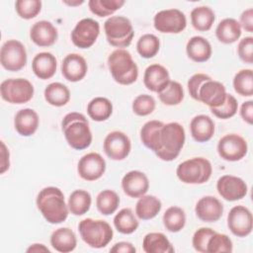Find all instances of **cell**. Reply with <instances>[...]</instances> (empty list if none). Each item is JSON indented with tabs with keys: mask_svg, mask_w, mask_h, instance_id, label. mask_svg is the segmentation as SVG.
Instances as JSON below:
<instances>
[{
	"mask_svg": "<svg viewBox=\"0 0 253 253\" xmlns=\"http://www.w3.org/2000/svg\"><path fill=\"white\" fill-rule=\"evenodd\" d=\"M214 232L215 231L210 227H201L196 230L192 239V244L195 250L198 252L206 253L208 241Z\"/></svg>",
	"mask_w": 253,
	"mask_h": 253,
	"instance_id": "46",
	"label": "cell"
},
{
	"mask_svg": "<svg viewBox=\"0 0 253 253\" xmlns=\"http://www.w3.org/2000/svg\"><path fill=\"white\" fill-rule=\"evenodd\" d=\"M0 62L8 71H19L27 64V50L18 40H8L0 50Z\"/></svg>",
	"mask_w": 253,
	"mask_h": 253,
	"instance_id": "9",
	"label": "cell"
},
{
	"mask_svg": "<svg viewBox=\"0 0 253 253\" xmlns=\"http://www.w3.org/2000/svg\"><path fill=\"white\" fill-rule=\"evenodd\" d=\"M240 116L244 122L249 125L253 124V101L244 102L240 107Z\"/></svg>",
	"mask_w": 253,
	"mask_h": 253,
	"instance_id": "50",
	"label": "cell"
},
{
	"mask_svg": "<svg viewBox=\"0 0 253 253\" xmlns=\"http://www.w3.org/2000/svg\"><path fill=\"white\" fill-rule=\"evenodd\" d=\"M78 230L82 240L92 248L106 247L114 235V231L107 221L89 217L79 222Z\"/></svg>",
	"mask_w": 253,
	"mask_h": 253,
	"instance_id": "5",
	"label": "cell"
},
{
	"mask_svg": "<svg viewBox=\"0 0 253 253\" xmlns=\"http://www.w3.org/2000/svg\"><path fill=\"white\" fill-rule=\"evenodd\" d=\"M169 72L163 65L153 63L146 67L143 75V83L151 92L159 93L169 83Z\"/></svg>",
	"mask_w": 253,
	"mask_h": 253,
	"instance_id": "22",
	"label": "cell"
},
{
	"mask_svg": "<svg viewBox=\"0 0 253 253\" xmlns=\"http://www.w3.org/2000/svg\"><path fill=\"white\" fill-rule=\"evenodd\" d=\"M142 248L146 253H173L171 242L161 232L147 233L142 240Z\"/></svg>",
	"mask_w": 253,
	"mask_h": 253,
	"instance_id": "30",
	"label": "cell"
},
{
	"mask_svg": "<svg viewBox=\"0 0 253 253\" xmlns=\"http://www.w3.org/2000/svg\"><path fill=\"white\" fill-rule=\"evenodd\" d=\"M195 212L205 222H215L222 216L223 205L213 196H205L197 202Z\"/></svg>",
	"mask_w": 253,
	"mask_h": 253,
	"instance_id": "19",
	"label": "cell"
},
{
	"mask_svg": "<svg viewBox=\"0 0 253 253\" xmlns=\"http://www.w3.org/2000/svg\"><path fill=\"white\" fill-rule=\"evenodd\" d=\"M215 20V14L211 8L208 6H199L191 12V23L195 30L199 32H207L211 30Z\"/></svg>",
	"mask_w": 253,
	"mask_h": 253,
	"instance_id": "32",
	"label": "cell"
},
{
	"mask_svg": "<svg viewBox=\"0 0 253 253\" xmlns=\"http://www.w3.org/2000/svg\"><path fill=\"white\" fill-rule=\"evenodd\" d=\"M186 52L190 59L195 62H206L211 56V45L210 42L201 36L192 37L186 45Z\"/></svg>",
	"mask_w": 253,
	"mask_h": 253,
	"instance_id": "26",
	"label": "cell"
},
{
	"mask_svg": "<svg viewBox=\"0 0 253 253\" xmlns=\"http://www.w3.org/2000/svg\"><path fill=\"white\" fill-rule=\"evenodd\" d=\"M63 3L69 5V6H77V5H80V4H83L84 1L81 0V1H63Z\"/></svg>",
	"mask_w": 253,
	"mask_h": 253,
	"instance_id": "54",
	"label": "cell"
},
{
	"mask_svg": "<svg viewBox=\"0 0 253 253\" xmlns=\"http://www.w3.org/2000/svg\"><path fill=\"white\" fill-rule=\"evenodd\" d=\"M131 107L135 115L145 117L153 113L156 107V102L152 96L147 94H141L133 100Z\"/></svg>",
	"mask_w": 253,
	"mask_h": 253,
	"instance_id": "44",
	"label": "cell"
},
{
	"mask_svg": "<svg viewBox=\"0 0 253 253\" xmlns=\"http://www.w3.org/2000/svg\"><path fill=\"white\" fill-rule=\"evenodd\" d=\"M198 96L200 102L206 104L210 108H217L224 103L227 93L221 82L211 78L201 85Z\"/></svg>",
	"mask_w": 253,
	"mask_h": 253,
	"instance_id": "17",
	"label": "cell"
},
{
	"mask_svg": "<svg viewBox=\"0 0 253 253\" xmlns=\"http://www.w3.org/2000/svg\"><path fill=\"white\" fill-rule=\"evenodd\" d=\"M124 0H90V11L98 17H107L114 14L125 5Z\"/></svg>",
	"mask_w": 253,
	"mask_h": 253,
	"instance_id": "41",
	"label": "cell"
},
{
	"mask_svg": "<svg viewBox=\"0 0 253 253\" xmlns=\"http://www.w3.org/2000/svg\"><path fill=\"white\" fill-rule=\"evenodd\" d=\"M211 79V77L205 73H196L194 74L188 81V91L190 93V96L194 99L199 101V89L201 87V85L207 81Z\"/></svg>",
	"mask_w": 253,
	"mask_h": 253,
	"instance_id": "48",
	"label": "cell"
},
{
	"mask_svg": "<svg viewBox=\"0 0 253 253\" xmlns=\"http://www.w3.org/2000/svg\"><path fill=\"white\" fill-rule=\"evenodd\" d=\"M50 244L52 248L58 252H71L77 245L76 235L73 230L68 227L57 228L50 235Z\"/></svg>",
	"mask_w": 253,
	"mask_h": 253,
	"instance_id": "27",
	"label": "cell"
},
{
	"mask_svg": "<svg viewBox=\"0 0 253 253\" xmlns=\"http://www.w3.org/2000/svg\"><path fill=\"white\" fill-rule=\"evenodd\" d=\"M107 42L119 48H124L131 43L134 36L132 24L126 17L111 16L104 23Z\"/></svg>",
	"mask_w": 253,
	"mask_h": 253,
	"instance_id": "7",
	"label": "cell"
},
{
	"mask_svg": "<svg viewBox=\"0 0 253 253\" xmlns=\"http://www.w3.org/2000/svg\"><path fill=\"white\" fill-rule=\"evenodd\" d=\"M238 109V103L235 97L231 94H227L224 103L217 108H211V112L218 119L226 120L232 118Z\"/></svg>",
	"mask_w": 253,
	"mask_h": 253,
	"instance_id": "45",
	"label": "cell"
},
{
	"mask_svg": "<svg viewBox=\"0 0 253 253\" xmlns=\"http://www.w3.org/2000/svg\"><path fill=\"white\" fill-rule=\"evenodd\" d=\"M234 91L243 97L253 95V72L251 69L239 70L233 78Z\"/></svg>",
	"mask_w": 253,
	"mask_h": 253,
	"instance_id": "39",
	"label": "cell"
},
{
	"mask_svg": "<svg viewBox=\"0 0 253 253\" xmlns=\"http://www.w3.org/2000/svg\"><path fill=\"white\" fill-rule=\"evenodd\" d=\"M122 188L126 196L136 199L147 193L149 189V181L143 172L132 170L123 177Z\"/></svg>",
	"mask_w": 253,
	"mask_h": 253,
	"instance_id": "18",
	"label": "cell"
},
{
	"mask_svg": "<svg viewBox=\"0 0 253 253\" xmlns=\"http://www.w3.org/2000/svg\"><path fill=\"white\" fill-rule=\"evenodd\" d=\"M161 201L152 195H143L135 205V214L139 219L148 220L155 217L161 211Z\"/></svg>",
	"mask_w": 253,
	"mask_h": 253,
	"instance_id": "29",
	"label": "cell"
},
{
	"mask_svg": "<svg viewBox=\"0 0 253 253\" xmlns=\"http://www.w3.org/2000/svg\"><path fill=\"white\" fill-rule=\"evenodd\" d=\"M162 220L168 231L179 232L186 224V213L181 208L172 206L165 211Z\"/></svg>",
	"mask_w": 253,
	"mask_h": 253,
	"instance_id": "36",
	"label": "cell"
},
{
	"mask_svg": "<svg viewBox=\"0 0 253 253\" xmlns=\"http://www.w3.org/2000/svg\"><path fill=\"white\" fill-rule=\"evenodd\" d=\"M135 251H136L135 247L130 242H126V241L118 242L110 249V252H116V253H134Z\"/></svg>",
	"mask_w": 253,
	"mask_h": 253,
	"instance_id": "51",
	"label": "cell"
},
{
	"mask_svg": "<svg viewBox=\"0 0 253 253\" xmlns=\"http://www.w3.org/2000/svg\"><path fill=\"white\" fill-rule=\"evenodd\" d=\"M57 37V29L50 22L45 20L35 23L30 30L32 42L41 47L51 46L56 42Z\"/></svg>",
	"mask_w": 253,
	"mask_h": 253,
	"instance_id": "21",
	"label": "cell"
},
{
	"mask_svg": "<svg viewBox=\"0 0 253 253\" xmlns=\"http://www.w3.org/2000/svg\"><path fill=\"white\" fill-rule=\"evenodd\" d=\"M160 48L159 39L153 34L142 35L136 42V50L143 58L154 57Z\"/></svg>",
	"mask_w": 253,
	"mask_h": 253,
	"instance_id": "40",
	"label": "cell"
},
{
	"mask_svg": "<svg viewBox=\"0 0 253 253\" xmlns=\"http://www.w3.org/2000/svg\"><path fill=\"white\" fill-rule=\"evenodd\" d=\"M88 65L85 58L78 53L67 54L61 63V73L70 82L81 81L87 73Z\"/></svg>",
	"mask_w": 253,
	"mask_h": 253,
	"instance_id": "20",
	"label": "cell"
},
{
	"mask_svg": "<svg viewBox=\"0 0 253 253\" xmlns=\"http://www.w3.org/2000/svg\"><path fill=\"white\" fill-rule=\"evenodd\" d=\"M108 67L114 80L121 85H130L137 80L138 67L132 55L124 48L111 52L108 57Z\"/></svg>",
	"mask_w": 253,
	"mask_h": 253,
	"instance_id": "4",
	"label": "cell"
},
{
	"mask_svg": "<svg viewBox=\"0 0 253 253\" xmlns=\"http://www.w3.org/2000/svg\"><path fill=\"white\" fill-rule=\"evenodd\" d=\"M36 203L44 219L51 224L61 223L68 216L69 209L65 203L64 195L57 187L49 186L42 189L38 194Z\"/></svg>",
	"mask_w": 253,
	"mask_h": 253,
	"instance_id": "2",
	"label": "cell"
},
{
	"mask_svg": "<svg viewBox=\"0 0 253 253\" xmlns=\"http://www.w3.org/2000/svg\"><path fill=\"white\" fill-rule=\"evenodd\" d=\"M216 190L221 198L228 202H234L246 196L248 187L246 183L237 176L223 175L216 182Z\"/></svg>",
	"mask_w": 253,
	"mask_h": 253,
	"instance_id": "16",
	"label": "cell"
},
{
	"mask_svg": "<svg viewBox=\"0 0 253 253\" xmlns=\"http://www.w3.org/2000/svg\"><path fill=\"white\" fill-rule=\"evenodd\" d=\"M211 173V163L204 157H194L185 160L176 169L178 179L185 184L192 185H200L208 182Z\"/></svg>",
	"mask_w": 253,
	"mask_h": 253,
	"instance_id": "6",
	"label": "cell"
},
{
	"mask_svg": "<svg viewBox=\"0 0 253 253\" xmlns=\"http://www.w3.org/2000/svg\"><path fill=\"white\" fill-rule=\"evenodd\" d=\"M45 101L54 107L65 106L70 100V91L64 84L60 82H52L48 84L43 92Z\"/></svg>",
	"mask_w": 253,
	"mask_h": 253,
	"instance_id": "31",
	"label": "cell"
},
{
	"mask_svg": "<svg viewBox=\"0 0 253 253\" xmlns=\"http://www.w3.org/2000/svg\"><path fill=\"white\" fill-rule=\"evenodd\" d=\"M18 16L25 20H30L38 16L42 10L41 0H18L15 3Z\"/></svg>",
	"mask_w": 253,
	"mask_h": 253,
	"instance_id": "43",
	"label": "cell"
},
{
	"mask_svg": "<svg viewBox=\"0 0 253 253\" xmlns=\"http://www.w3.org/2000/svg\"><path fill=\"white\" fill-rule=\"evenodd\" d=\"M114 225L120 233L131 234L137 229L139 222L133 211L129 208H125L115 215Z\"/></svg>",
	"mask_w": 253,
	"mask_h": 253,
	"instance_id": "35",
	"label": "cell"
},
{
	"mask_svg": "<svg viewBox=\"0 0 253 253\" xmlns=\"http://www.w3.org/2000/svg\"><path fill=\"white\" fill-rule=\"evenodd\" d=\"M106 171V161L97 152H89L83 155L77 165L79 176L85 181H96Z\"/></svg>",
	"mask_w": 253,
	"mask_h": 253,
	"instance_id": "15",
	"label": "cell"
},
{
	"mask_svg": "<svg viewBox=\"0 0 253 253\" xmlns=\"http://www.w3.org/2000/svg\"><path fill=\"white\" fill-rule=\"evenodd\" d=\"M92 198L89 192L85 190H75L73 191L68 198V209L69 211L74 215H83L85 214L91 207Z\"/></svg>",
	"mask_w": 253,
	"mask_h": 253,
	"instance_id": "34",
	"label": "cell"
},
{
	"mask_svg": "<svg viewBox=\"0 0 253 253\" xmlns=\"http://www.w3.org/2000/svg\"><path fill=\"white\" fill-rule=\"evenodd\" d=\"M227 226L237 237L248 236L253 227V217L250 210L244 206L233 207L227 214Z\"/></svg>",
	"mask_w": 253,
	"mask_h": 253,
	"instance_id": "13",
	"label": "cell"
},
{
	"mask_svg": "<svg viewBox=\"0 0 253 253\" xmlns=\"http://www.w3.org/2000/svg\"><path fill=\"white\" fill-rule=\"evenodd\" d=\"M157 94L159 100L167 106L179 105L184 99V89L182 85L173 80H170L169 83Z\"/></svg>",
	"mask_w": 253,
	"mask_h": 253,
	"instance_id": "38",
	"label": "cell"
},
{
	"mask_svg": "<svg viewBox=\"0 0 253 253\" xmlns=\"http://www.w3.org/2000/svg\"><path fill=\"white\" fill-rule=\"evenodd\" d=\"M233 245L231 239L223 233L214 232L208 241L207 253H220L232 252Z\"/></svg>",
	"mask_w": 253,
	"mask_h": 253,
	"instance_id": "42",
	"label": "cell"
},
{
	"mask_svg": "<svg viewBox=\"0 0 253 253\" xmlns=\"http://www.w3.org/2000/svg\"><path fill=\"white\" fill-rule=\"evenodd\" d=\"M247 141L236 133L225 134L217 143V153L226 161L234 162L241 160L247 154Z\"/></svg>",
	"mask_w": 253,
	"mask_h": 253,
	"instance_id": "11",
	"label": "cell"
},
{
	"mask_svg": "<svg viewBox=\"0 0 253 253\" xmlns=\"http://www.w3.org/2000/svg\"><path fill=\"white\" fill-rule=\"evenodd\" d=\"M33 84L25 78H10L0 85L1 98L10 104H25L34 96Z\"/></svg>",
	"mask_w": 253,
	"mask_h": 253,
	"instance_id": "8",
	"label": "cell"
},
{
	"mask_svg": "<svg viewBox=\"0 0 253 253\" xmlns=\"http://www.w3.org/2000/svg\"><path fill=\"white\" fill-rule=\"evenodd\" d=\"M100 34V25L91 18L80 20L71 32V41L79 48H89L97 41Z\"/></svg>",
	"mask_w": 253,
	"mask_h": 253,
	"instance_id": "12",
	"label": "cell"
},
{
	"mask_svg": "<svg viewBox=\"0 0 253 253\" xmlns=\"http://www.w3.org/2000/svg\"><path fill=\"white\" fill-rule=\"evenodd\" d=\"M192 137L198 142H207L214 134V123L207 115H198L190 123Z\"/></svg>",
	"mask_w": 253,
	"mask_h": 253,
	"instance_id": "25",
	"label": "cell"
},
{
	"mask_svg": "<svg viewBox=\"0 0 253 253\" xmlns=\"http://www.w3.org/2000/svg\"><path fill=\"white\" fill-rule=\"evenodd\" d=\"M239 25L241 29L245 30L248 33L253 32V9L248 8L242 12L240 15Z\"/></svg>",
	"mask_w": 253,
	"mask_h": 253,
	"instance_id": "49",
	"label": "cell"
},
{
	"mask_svg": "<svg viewBox=\"0 0 253 253\" xmlns=\"http://www.w3.org/2000/svg\"><path fill=\"white\" fill-rule=\"evenodd\" d=\"M113 113L111 101L105 97H96L87 105V114L95 122H104L108 120Z\"/></svg>",
	"mask_w": 253,
	"mask_h": 253,
	"instance_id": "33",
	"label": "cell"
},
{
	"mask_svg": "<svg viewBox=\"0 0 253 253\" xmlns=\"http://www.w3.org/2000/svg\"><path fill=\"white\" fill-rule=\"evenodd\" d=\"M120 205V197L113 190H103L96 198V207L98 211L104 215L114 213Z\"/></svg>",
	"mask_w": 253,
	"mask_h": 253,
	"instance_id": "37",
	"label": "cell"
},
{
	"mask_svg": "<svg viewBox=\"0 0 253 253\" xmlns=\"http://www.w3.org/2000/svg\"><path fill=\"white\" fill-rule=\"evenodd\" d=\"M40 124L38 113L30 108L22 109L17 112L14 118V126L16 131L22 136H31L34 134Z\"/></svg>",
	"mask_w": 253,
	"mask_h": 253,
	"instance_id": "23",
	"label": "cell"
},
{
	"mask_svg": "<svg viewBox=\"0 0 253 253\" xmlns=\"http://www.w3.org/2000/svg\"><path fill=\"white\" fill-rule=\"evenodd\" d=\"M241 30L237 20L233 18H225L218 23L215 29V36L220 42L229 44L239 40L242 33Z\"/></svg>",
	"mask_w": 253,
	"mask_h": 253,
	"instance_id": "28",
	"label": "cell"
},
{
	"mask_svg": "<svg viewBox=\"0 0 253 253\" xmlns=\"http://www.w3.org/2000/svg\"><path fill=\"white\" fill-rule=\"evenodd\" d=\"M56 58L50 52H40L35 55L32 61L33 72L38 78L42 80L51 78L56 72Z\"/></svg>",
	"mask_w": 253,
	"mask_h": 253,
	"instance_id": "24",
	"label": "cell"
},
{
	"mask_svg": "<svg viewBox=\"0 0 253 253\" xmlns=\"http://www.w3.org/2000/svg\"><path fill=\"white\" fill-rule=\"evenodd\" d=\"M103 148L106 155L112 160L121 161L127 157L131 149L128 136L120 130H114L107 134L104 139Z\"/></svg>",
	"mask_w": 253,
	"mask_h": 253,
	"instance_id": "14",
	"label": "cell"
},
{
	"mask_svg": "<svg viewBox=\"0 0 253 253\" xmlns=\"http://www.w3.org/2000/svg\"><path fill=\"white\" fill-rule=\"evenodd\" d=\"M153 26L156 31L163 34H179L185 30L187 19L179 9H166L155 14Z\"/></svg>",
	"mask_w": 253,
	"mask_h": 253,
	"instance_id": "10",
	"label": "cell"
},
{
	"mask_svg": "<svg viewBox=\"0 0 253 253\" xmlns=\"http://www.w3.org/2000/svg\"><path fill=\"white\" fill-rule=\"evenodd\" d=\"M27 252H48L49 253L50 251L43 244H42V243H35V244H32L27 249Z\"/></svg>",
	"mask_w": 253,
	"mask_h": 253,
	"instance_id": "53",
	"label": "cell"
},
{
	"mask_svg": "<svg viewBox=\"0 0 253 253\" xmlns=\"http://www.w3.org/2000/svg\"><path fill=\"white\" fill-rule=\"evenodd\" d=\"M9 150L8 148L6 147L5 143L3 141H1V157H2V160H1V170H0V173L1 174H4L10 167V160H9Z\"/></svg>",
	"mask_w": 253,
	"mask_h": 253,
	"instance_id": "52",
	"label": "cell"
},
{
	"mask_svg": "<svg viewBox=\"0 0 253 253\" xmlns=\"http://www.w3.org/2000/svg\"><path fill=\"white\" fill-rule=\"evenodd\" d=\"M140 139L143 145L152 150L159 159L169 162L179 156L185 144L186 133L178 123L164 124L152 120L142 126Z\"/></svg>",
	"mask_w": 253,
	"mask_h": 253,
	"instance_id": "1",
	"label": "cell"
},
{
	"mask_svg": "<svg viewBox=\"0 0 253 253\" xmlns=\"http://www.w3.org/2000/svg\"><path fill=\"white\" fill-rule=\"evenodd\" d=\"M61 129L69 146L76 150H83L92 142V132L86 117L77 112L64 116L61 122Z\"/></svg>",
	"mask_w": 253,
	"mask_h": 253,
	"instance_id": "3",
	"label": "cell"
},
{
	"mask_svg": "<svg viewBox=\"0 0 253 253\" xmlns=\"http://www.w3.org/2000/svg\"><path fill=\"white\" fill-rule=\"evenodd\" d=\"M237 53L239 58L248 64L253 63V38L245 37L240 40L237 46Z\"/></svg>",
	"mask_w": 253,
	"mask_h": 253,
	"instance_id": "47",
	"label": "cell"
}]
</instances>
